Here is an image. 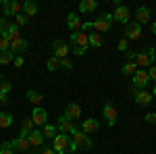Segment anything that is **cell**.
<instances>
[{
  "mask_svg": "<svg viewBox=\"0 0 156 154\" xmlns=\"http://www.w3.org/2000/svg\"><path fill=\"white\" fill-rule=\"evenodd\" d=\"M52 150L56 154H73L77 152V148H75V144H73L71 135H67V133H56V138L52 140Z\"/></svg>",
  "mask_w": 156,
  "mask_h": 154,
  "instance_id": "obj_1",
  "label": "cell"
},
{
  "mask_svg": "<svg viewBox=\"0 0 156 154\" xmlns=\"http://www.w3.org/2000/svg\"><path fill=\"white\" fill-rule=\"evenodd\" d=\"M87 46H90L87 34H85V31H73L71 34V50H73V54L83 56V52L87 50Z\"/></svg>",
  "mask_w": 156,
  "mask_h": 154,
  "instance_id": "obj_2",
  "label": "cell"
},
{
  "mask_svg": "<svg viewBox=\"0 0 156 154\" xmlns=\"http://www.w3.org/2000/svg\"><path fill=\"white\" fill-rule=\"evenodd\" d=\"M154 60H156V50L152 46H148V48H144L142 52H135V60H133V63H135L137 69H144L146 71Z\"/></svg>",
  "mask_w": 156,
  "mask_h": 154,
  "instance_id": "obj_3",
  "label": "cell"
},
{
  "mask_svg": "<svg viewBox=\"0 0 156 154\" xmlns=\"http://www.w3.org/2000/svg\"><path fill=\"white\" fill-rule=\"evenodd\" d=\"M71 140H73V144H75V148H77V150H79V148H85V150H90V148L94 146V142H92V140H90V138H87V135H85L81 129H77V127L73 129Z\"/></svg>",
  "mask_w": 156,
  "mask_h": 154,
  "instance_id": "obj_4",
  "label": "cell"
},
{
  "mask_svg": "<svg viewBox=\"0 0 156 154\" xmlns=\"http://www.w3.org/2000/svg\"><path fill=\"white\" fill-rule=\"evenodd\" d=\"M110 25H112V15L110 13H102L96 21L92 23V27L96 29V34H104V31L110 29Z\"/></svg>",
  "mask_w": 156,
  "mask_h": 154,
  "instance_id": "obj_5",
  "label": "cell"
},
{
  "mask_svg": "<svg viewBox=\"0 0 156 154\" xmlns=\"http://www.w3.org/2000/svg\"><path fill=\"white\" fill-rule=\"evenodd\" d=\"M150 83V77H148V73L144 71V69H137L135 71V75H133V85H131V92L135 94V92H140V90H144L146 85Z\"/></svg>",
  "mask_w": 156,
  "mask_h": 154,
  "instance_id": "obj_6",
  "label": "cell"
},
{
  "mask_svg": "<svg viewBox=\"0 0 156 154\" xmlns=\"http://www.w3.org/2000/svg\"><path fill=\"white\" fill-rule=\"evenodd\" d=\"M67 52H69V46L65 44V40H60L56 38L54 42H52V56H56V59H67Z\"/></svg>",
  "mask_w": 156,
  "mask_h": 154,
  "instance_id": "obj_7",
  "label": "cell"
},
{
  "mask_svg": "<svg viewBox=\"0 0 156 154\" xmlns=\"http://www.w3.org/2000/svg\"><path fill=\"white\" fill-rule=\"evenodd\" d=\"M140 38H142V25L129 21L125 25V40H140Z\"/></svg>",
  "mask_w": 156,
  "mask_h": 154,
  "instance_id": "obj_8",
  "label": "cell"
},
{
  "mask_svg": "<svg viewBox=\"0 0 156 154\" xmlns=\"http://www.w3.org/2000/svg\"><path fill=\"white\" fill-rule=\"evenodd\" d=\"M104 119H106V125H108V127H112V125L117 123V106H115L110 100L104 102Z\"/></svg>",
  "mask_w": 156,
  "mask_h": 154,
  "instance_id": "obj_9",
  "label": "cell"
},
{
  "mask_svg": "<svg viewBox=\"0 0 156 154\" xmlns=\"http://www.w3.org/2000/svg\"><path fill=\"white\" fill-rule=\"evenodd\" d=\"M65 117L69 119V121H77V119H81V106L77 104V102H69L67 106H65Z\"/></svg>",
  "mask_w": 156,
  "mask_h": 154,
  "instance_id": "obj_10",
  "label": "cell"
},
{
  "mask_svg": "<svg viewBox=\"0 0 156 154\" xmlns=\"http://www.w3.org/2000/svg\"><path fill=\"white\" fill-rule=\"evenodd\" d=\"M11 148H12V150H17V152H29V150H31V144H29L27 138L17 135L15 140H11Z\"/></svg>",
  "mask_w": 156,
  "mask_h": 154,
  "instance_id": "obj_11",
  "label": "cell"
},
{
  "mask_svg": "<svg viewBox=\"0 0 156 154\" xmlns=\"http://www.w3.org/2000/svg\"><path fill=\"white\" fill-rule=\"evenodd\" d=\"M31 121H34V125H46V123H48V113H46V108L36 106L34 113H31Z\"/></svg>",
  "mask_w": 156,
  "mask_h": 154,
  "instance_id": "obj_12",
  "label": "cell"
},
{
  "mask_svg": "<svg viewBox=\"0 0 156 154\" xmlns=\"http://www.w3.org/2000/svg\"><path fill=\"white\" fill-rule=\"evenodd\" d=\"M112 21H119V23H123V25H127L129 23V9L127 6H117L115 9V13H112Z\"/></svg>",
  "mask_w": 156,
  "mask_h": 154,
  "instance_id": "obj_13",
  "label": "cell"
},
{
  "mask_svg": "<svg viewBox=\"0 0 156 154\" xmlns=\"http://www.w3.org/2000/svg\"><path fill=\"white\" fill-rule=\"evenodd\" d=\"M67 27H69L71 31H81V27H83L81 17H79L77 13H69V15H67Z\"/></svg>",
  "mask_w": 156,
  "mask_h": 154,
  "instance_id": "obj_14",
  "label": "cell"
},
{
  "mask_svg": "<svg viewBox=\"0 0 156 154\" xmlns=\"http://www.w3.org/2000/svg\"><path fill=\"white\" fill-rule=\"evenodd\" d=\"M56 129H58L60 133H67V135H71V133H73V129H75V125H73L71 121H69V119H67L65 115H62V117H58Z\"/></svg>",
  "mask_w": 156,
  "mask_h": 154,
  "instance_id": "obj_15",
  "label": "cell"
},
{
  "mask_svg": "<svg viewBox=\"0 0 156 154\" xmlns=\"http://www.w3.org/2000/svg\"><path fill=\"white\" fill-rule=\"evenodd\" d=\"M25 50H27V40L17 38V40L11 42V52L15 54V56H21V52H25Z\"/></svg>",
  "mask_w": 156,
  "mask_h": 154,
  "instance_id": "obj_16",
  "label": "cell"
},
{
  "mask_svg": "<svg viewBox=\"0 0 156 154\" xmlns=\"http://www.w3.org/2000/svg\"><path fill=\"white\" fill-rule=\"evenodd\" d=\"M133 100H135L140 106H148V104L152 102V94H150V92H146V90H140V92H135V94H133Z\"/></svg>",
  "mask_w": 156,
  "mask_h": 154,
  "instance_id": "obj_17",
  "label": "cell"
},
{
  "mask_svg": "<svg viewBox=\"0 0 156 154\" xmlns=\"http://www.w3.org/2000/svg\"><path fill=\"white\" fill-rule=\"evenodd\" d=\"M29 144H31V148H42L44 146V133L42 131H37V129H34L31 133H29Z\"/></svg>",
  "mask_w": 156,
  "mask_h": 154,
  "instance_id": "obj_18",
  "label": "cell"
},
{
  "mask_svg": "<svg viewBox=\"0 0 156 154\" xmlns=\"http://www.w3.org/2000/svg\"><path fill=\"white\" fill-rule=\"evenodd\" d=\"M98 127H100V123H98L96 119H85L83 123H81V127H79V129H81L85 135H87V133H96Z\"/></svg>",
  "mask_w": 156,
  "mask_h": 154,
  "instance_id": "obj_19",
  "label": "cell"
},
{
  "mask_svg": "<svg viewBox=\"0 0 156 154\" xmlns=\"http://www.w3.org/2000/svg\"><path fill=\"white\" fill-rule=\"evenodd\" d=\"M135 23H140V25H144V23H150V9L148 6H140L137 9V13H135Z\"/></svg>",
  "mask_w": 156,
  "mask_h": 154,
  "instance_id": "obj_20",
  "label": "cell"
},
{
  "mask_svg": "<svg viewBox=\"0 0 156 154\" xmlns=\"http://www.w3.org/2000/svg\"><path fill=\"white\" fill-rule=\"evenodd\" d=\"M34 129H36L34 121H31V117H27L23 121V125H21V133H19V135H21V138H29V133H31Z\"/></svg>",
  "mask_w": 156,
  "mask_h": 154,
  "instance_id": "obj_21",
  "label": "cell"
},
{
  "mask_svg": "<svg viewBox=\"0 0 156 154\" xmlns=\"http://www.w3.org/2000/svg\"><path fill=\"white\" fill-rule=\"evenodd\" d=\"M37 13V4L36 2H31V0H27V2H23V15L29 19V17H36Z\"/></svg>",
  "mask_w": 156,
  "mask_h": 154,
  "instance_id": "obj_22",
  "label": "cell"
},
{
  "mask_svg": "<svg viewBox=\"0 0 156 154\" xmlns=\"http://www.w3.org/2000/svg\"><path fill=\"white\" fill-rule=\"evenodd\" d=\"M96 6H98L96 0H81V2H79V11L81 13H94Z\"/></svg>",
  "mask_w": 156,
  "mask_h": 154,
  "instance_id": "obj_23",
  "label": "cell"
},
{
  "mask_svg": "<svg viewBox=\"0 0 156 154\" xmlns=\"http://www.w3.org/2000/svg\"><path fill=\"white\" fill-rule=\"evenodd\" d=\"M27 100H29L31 104H40V102L44 100V94L37 92V90H29V92H27Z\"/></svg>",
  "mask_w": 156,
  "mask_h": 154,
  "instance_id": "obj_24",
  "label": "cell"
},
{
  "mask_svg": "<svg viewBox=\"0 0 156 154\" xmlns=\"http://www.w3.org/2000/svg\"><path fill=\"white\" fill-rule=\"evenodd\" d=\"M42 133H44V138H50V140H54V138H56V133H58V129H56V125H50V123H46Z\"/></svg>",
  "mask_w": 156,
  "mask_h": 154,
  "instance_id": "obj_25",
  "label": "cell"
},
{
  "mask_svg": "<svg viewBox=\"0 0 156 154\" xmlns=\"http://www.w3.org/2000/svg\"><path fill=\"white\" fill-rule=\"evenodd\" d=\"M4 38H9L11 42H12V40H17V38H21V36H19V27H17L15 23H11V25H9V29H6V34H4Z\"/></svg>",
  "mask_w": 156,
  "mask_h": 154,
  "instance_id": "obj_26",
  "label": "cell"
},
{
  "mask_svg": "<svg viewBox=\"0 0 156 154\" xmlns=\"http://www.w3.org/2000/svg\"><path fill=\"white\" fill-rule=\"evenodd\" d=\"M87 42H90V46H96V48H100L102 46V36L100 34H87Z\"/></svg>",
  "mask_w": 156,
  "mask_h": 154,
  "instance_id": "obj_27",
  "label": "cell"
},
{
  "mask_svg": "<svg viewBox=\"0 0 156 154\" xmlns=\"http://www.w3.org/2000/svg\"><path fill=\"white\" fill-rule=\"evenodd\" d=\"M135 71H137L135 63H129V60H127V63L121 67V73H123V75H135Z\"/></svg>",
  "mask_w": 156,
  "mask_h": 154,
  "instance_id": "obj_28",
  "label": "cell"
},
{
  "mask_svg": "<svg viewBox=\"0 0 156 154\" xmlns=\"http://www.w3.org/2000/svg\"><path fill=\"white\" fill-rule=\"evenodd\" d=\"M12 125V115L11 113H0V127H11Z\"/></svg>",
  "mask_w": 156,
  "mask_h": 154,
  "instance_id": "obj_29",
  "label": "cell"
},
{
  "mask_svg": "<svg viewBox=\"0 0 156 154\" xmlns=\"http://www.w3.org/2000/svg\"><path fill=\"white\" fill-rule=\"evenodd\" d=\"M58 67H60V60L56 59V56H52V54H50L48 63H46V69H48V71L52 73V71H56V69H58Z\"/></svg>",
  "mask_w": 156,
  "mask_h": 154,
  "instance_id": "obj_30",
  "label": "cell"
},
{
  "mask_svg": "<svg viewBox=\"0 0 156 154\" xmlns=\"http://www.w3.org/2000/svg\"><path fill=\"white\" fill-rule=\"evenodd\" d=\"M12 59H15V54L11 50L9 52H0V65H9V63H12Z\"/></svg>",
  "mask_w": 156,
  "mask_h": 154,
  "instance_id": "obj_31",
  "label": "cell"
},
{
  "mask_svg": "<svg viewBox=\"0 0 156 154\" xmlns=\"http://www.w3.org/2000/svg\"><path fill=\"white\" fill-rule=\"evenodd\" d=\"M0 6H2V15H4V17H12V13H11V0H0Z\"/></svg>",
  "mask_w": 156,
  "mask_h": 154,
  "instance_id": "obj_32",
  "label": "cell"
},
{
  "mask_svg": "<svg viewBox=\"0 0 156 154\" xmlns=\"http://www.w3.org/2000/svg\"><path fill=\"white\" fill-rule=\"evenodd\" d=\"M9 50H11V40H9V38H0V52H9Z\"/></svg>",
  "mask_w": 156,
  "mask_h": 154,
  "instance_id": "obj_33",
  "label": "cell"
},
{
  "mask_svg": "<svg viewBox=\"0 0 156 154\" xmlns=\"http://www.w3.org/2000/svg\"><path fill=\"white\" fill-rule=\"evenodd\" d=\"M15 150L11 148V142H2L0 144V154H12Z\"/></svg>",
  "mask_w": 156,
  "mask_h": 154,
  "instance_id": "obj_34",
  "label": "cell"
},
{
  "mask_svg": "<svg viewBox=\"0 0 156 154\" xmlns=\"http://www.w3.org/2000/svg\"><path fill=\"white\" fill-rule=\"evenodd\" d=\"M60 67H62V69H65L67 73H71V71H73V63H71L69 59H60Z\"/></svg>",
  "mask_w": 156,
  "mask_h": 154,
  "instance_id": "obj_35",
  "label": "cell"
},
{
  "mask_svg": "<svg viewBox=\"0 0 156 154\" xmlns=\"http://www.w3.org/2000/svg\"><path fill=\"white\" fill-rule=\"evenodd\" d=\"M27 23H29V19L25 17L23 13H21V15H17V21H15V25H17V27H23V25H27Z\"/></svg>",
  "mask_w": 156,
  "mask_h": 154,
  "instance_id": "obj_36",
  "label": "cell"
},
{
  "mask_svg": "<svg viewBox=\"0 0 156 154\" xmlns=\"http://www.w3.org/2000/svg\"><path fill=\"white\" fill-rule=\"evenodd\" d=\"M0 92H2L4 96L9 94V92H11V81H6V79H2V81H0Z\"/></svg>",
  "mask_w": 156,
  "mask_h": 154,
  "instance_id": "obj_37",
  "label": "cell"
},
{
  "mask_svg": "<svg viewBox=\"0 0 156 154\" xmlns=\"http://www.w3.org/2000/svg\"><path fill=\"white\" fill-rule=\"evenodd\" d=\"M9 19H6V17H0V31H2V36H4V34H6V29H9Z\"/></svg>",
  "mask_w": 156,
  "mask_h": 154,
  "instance_id": "obj_38",
  "label": "cell"
},
{
  "mask_svg": "<svg viewBox=\"0 0 156 154\" xmlns=\"http://www.w3.org/2000/svg\"><path fill=\"white\" fill-rule=\"evenodd\" d=\"M146 73H148V77H150L152 81H156V65H150V67L146 69Z\"/></svg>",
  "mask_w": 156,
  "mask_h": 154,
  "instance_id": "obj_39",
  "label": "cell"
},
{
  "mask_svg": "<svg viewBox=\"0 0 156 154\" xmlns=\"http://www.w3.org/2000/svg\"><path fill=\"white\" fill-rule=\"evenodd\" d=\"M117 46H119V50H123V52H127V46H129V40H125V38H123V40H119V44H117Z\"/></svg>",
  "mask_w": 156,
  "mask_h": 154,
  "instance_id": "obj_40",
  "label": "cell"
},
{
  "mask_svg": "<svg viewBox=\"0 0 156 154\" xmlns=\"http://www.w3.org/2000/svg\"><path fill=\"white\" fill-rule=\"evenodd\" d=\"M144 121L146 123H156V113H148V115L144 117Z\"/></svg>",
  "mask_w": 156,
  "mask_h": 154,
  "instance_id": "obj_41",
  "label": "cell"
},
{
  "mask_svg": "<svg viewBox=\"0 0 156 154\" xmlns=\"http://www.w3.org/2000/svg\"><path fill=\"white\" fill-rule=\"evenodd\" d=\"M12 63H15V67H23V65H25V59H23V56H15V59H12Z\"/></svg>",
  "mask_w": 156,
  "mask_h": 154,
  "instance_id": "obj_42",
  "label": "cell"
},
{
  "mask_svg": "<svg viewBox=\"0 0 156 154\" xmlns=\"http://www.w3.org/2000/svg\"><path fill=\"white\" fill-rule=\"evenodd\" d=\"M40 154H56V152L52 150V146H42V150H40Z\"/></svg>",
  "mask_w": 156,
  "mask_h": 154,
  "instance_id": "obj_43",
  "label": "cell"
},
{
  "mask_svg": "<svg viewBox=\"0 0 156 154\" xmlns=\"http://www.w3.org/2000/svg\"><path fill=\"white\" fill-rule=\"evenodd\" d=\"M6 102H9V98H6V96L0 92V104H6Z\"/></svg>",
  "mask_w": 156,
  "mask_h": 154,
  "instance_id": "obj_44",
  "label": "cell"
},
{
  "mask_svg": "<svg viewBox=\"0 0 156 154\" xmlns=\"http://www.w3.org/2000/svg\"><path fill=\"white\" fill-rule=\"evenodd\" d=\"M152 34H154V36H156V21H154V23H152Z\"/></svg>",
  "mask_w": 156,
  "mask_h": 154,
  "instance_id": "obj_45",
  "label": "cell"
},
{
  "mask_svg": "<svg viewBox=\"0 0 156 154\" xmlns=\"http://www.w3.org/2000/svg\"><path fill=\"white\" fill-rule=\"evenodd\" d=\"M0 38H2V31H0Z\"/></svg>",
  "mask_w": 156,
  "mask_h": 154,
  "instance_id": "obj_46",
  "label": "cell"
},
{
  "mask_svg": "<svg viewBox=\"0 0 156 154\" xmlns=\"http://www.w3.org/2000/svg\"><path fill=\"white\" fill-rule=\"evenodd\" d=\"M154 94H156V88H154Z\"/></svg>",
  "mask_w": 156,
  "mask_h": 154,
  "instance_id": "obj_47",
  "label": "cell"
}]
</instances>
